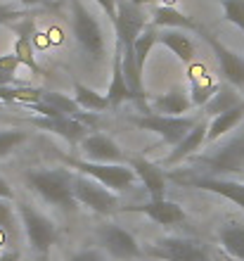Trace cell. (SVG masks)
Instances as JSON below:
<instances>
[{"mask_svg":"<svg viewBox=\"0 0 244 261\" xmlns=\"http://www.w3.org/2000/svg\"><path fill=\"white\" fill-rule=\"evenodd\" d=\"M24 178L26 186L48 204L62 206L64 212H74L78 204L74 197V173H69L67 169H48V171L31 169Z\"/></svg>","mask_w":244,"mask_h":261,"instance_id":"6da1fadb","label":"cell"},{"mask_svg":"<svg viewBox=\"0 0 244 261\" xmlns=\"http://www.w3.org/2000/svg\"><path fill=\"white\" fill-rule=\"evenodd\" d=\"M71 29H74V38L78 48L93 62H102L107 55V36H104L100 19L81 0H71Z\"/></svg>","mask_w":244,"mask_h":261,"instance_id":"7a4b0ae2","label":"cell"},{"mask_svg":"<svg viewBox=\"0 0 244 261\" xmlns=\"http://www.w3.org/2000/svg\"><path fill=\"white\" fill-rule=\"evenodd\" d=\"M197 164L202 166L199 171L206 176H232V173H244V130L225 140L216 152L206 157H199Z\"/></svg>","mask_w":244,"mask_h":261,"instance_id":"3957f363","label":"cell"},{"mask_svg":"<svg viewBox=\"0 0 244 261\" xmlns=\"http://www.w3.org/2000/svg\"><path fill=\"white\" fill-rule=\"evenodd\" d=\"M67 164L83 176L95 178L112 193L128 190L135 183V171L126 164H102V162H88V159H67Z\"/></svg>","mask_w":244,"mask_h":261,"instance_id":"277c9868","label":"cell"},{"mask_svg":"<svg viewBox=\"0 0 244 261\" xmlns=\"http://www.w3.org/2000/svg\"><path fill=\"white\" fill-rule=\"evenodd\" d=\"M128 121L130 124H135L138 128L152 130V133H156V136H161L164 143L178 145L192 128H195V124L199 121V119L185 117V114L183 117H164V114H154V112H152V114L130 117Z\"/></svg>","mask_w":244,"mask_h":261,"instance_id":"5b68a950","label":"cell"},{"mask_svg":"<svg viewBox=\"0 0 244 261\" xmlns=\"http://www.w3.org/2000/svg\"><path fill=\"white\" fill-rule=\"evenodd\" d=\"M74 197L76 202H81L83 206H88L90 212L100 214V216H107V214L121 209L116 193H112L109 188H104L90 176H83V173L74 176Z\"/></svg>","mask_w":244,"mask_h":261,"instance_id":"8992f818","label":"cell"},{"mask_svg":"<svg viewBox=\"0 0 244 261\" xmlns=\"http://www.w3.org/2000/svg\"><path fill=\"white\" fill-rule=\"evenodd\" d=\"M171 178L176 180L178 186L216 193L244 209V183H239V180L225 178V176H206V173H197V176L195 173H192V176H180V173H176V176H171Z\"/></svg>","mask_w":244,"mask_h":261,"instance_id":"52a82bcc","label":"cell"},{"mask_svg":"<svg viewBox=\"0 0 244 261\" xmlns=\"http://www.w3.org/2000/svg\"><path fill=\"white\" fill-rule=\"evenodd\" d=\"M147 252L161 261H211L209 249L190 238H164L152 242Z\"/></svg>","mask_w":244,"mask_h":261,"instance_id":"ba28073f","label":"cell"},{"mask_svg":"<svg viewBox=\"0 0 244 261\" xmlns=\"http://www.w3.org/2000/svg\"><path fill=\"white\" fill-rule=\"evenodd\" d=\"M19 212H21L24 228H26V238H29V242H31L34 252L36 254H48L50 247H52L55 242H57V238H60L55 223L48 216H43L41 212H36L31 204H21Z\"/></svg>","mask_w":244,"mask_h":261,"instance_id":"9c48e42d","label":"cell"},{"mask_svg":"<svg viewBox=\"0 0 244 261\" xmlns=\"http://www.w3.org/2000/svg\"><path fill=\"white\" fill-rule=\"evenodd\" d=\"M114 29H116V45H133L135 38L147 29V17L133 0H119L116 3V19H114Z\"/></svg>","mask_w":244,"mask_h":261,"instance_id":"30bf717a","label":"cell"},{"mask_svg":"<svg viewBox=\"0 0 244 261\" xmlns=\"http://www.w3.org/2000/svg\"><path fill=\"white\" fill-rule=\"evenodd\" d=\"M199 36L209 43V48L213 50V55L218 60V67H221V74L225 76V81L235 86V88H244V57L237 55L235 50H230L225 43H221L213 34L199 29Z\"/></svg>","mask_w":244,"mask_h":261,"instance_id":"8fae6325","label":"cell"},{"mask_svg":"<svg viewBox=\"0 0 244 261\" xmlns=\"http://www.w3.org/2000/svg\"><path fill=\"white\" fill-rule=\"evenodd\" d=\"M97 240H100L102 247L107 249L112 256H116V259H135V256H140V245H138V240L121 226H114V223L104 226L100 233H97Z\"/></svg>","mask_w":244,"mask_h":261,"instance_id":"7c38bea8","label":"cell"},{"mask_svg":"<svg viewBox=\"0 0 244 261\" xmlns=\"http://www.w3.org/2000/svg\"><path fill=\"white\" fill-rule=\"evenodd\" d=\"M81 152L88 162H102V164H123L126 162L123 150L104 133H88L81 140Z\"/></svg>","mask_w":244,"mask_h":261,"instance_id":"4fadbf2b","label":"cell"},{"mask_svg":"<svg viewBox=\"0 0 244 261\" xmlns=\"http://www.w3.org/2000/svg\"><path fill=\"white\" fill-rule=\"evenodd\" d=\"M121 212H140L159 226H178L185 221V209L176 202H169V199H149V202L138 206H123Z\"/></svg>","mask_w":244,"mask_h":261,"instance_id":"5bb4252c","label":"cell"},{"mask_svg":"<svg viewBox=\"0 0 244 261\" xmlns=\"http://www.w3.org/2000/svg\"><path fill=\"white\" fill-rule=\"evenodd\" d=\"M31 124L34 126H38V128H43V130H50V133H55V136H60V138H64L67 143H71V145H76V143H81L83 138L88 136L86 133V126L78 121L76 117H36V119H31Z\"/></svg>","mask_w":244,"mask_h":261,"instance_id":"9a60e30c","label":"cell"},{"mask_svg":"<svg viewBox=\"0 0 244 261\" xmlns=\"http://www.w3.org/2000/svg\"><path fill=\"white\" fill-rule=\"evenodd\" d=\"M130 169L135 171L138 178L143 180L149 199H164L166 176H164V171L154 162H147V159H143V157H130Z\"/></svg>","mask_w":244,"mask_h":261,"instance_id":"2e32d148","label":"cell"},{"mask_svg":"<svg viewBox=\"0 0 244 261\" xmlns=\"http://www.w3.org/2000/svg\"><path fill=\"white\" fill-rule=\"evenodd\" d=\"M206 130H209V121L199 119V121L195 124V128H192L178 145H173V150H171L169 157L164 159V164H166V166H176V164H180L183 159H190L192 154H195V152L199 150L204 143H206Z\"/></svg>","mask_w":244,"mask_h":261,"instance_id":"e0dca14e","label":"cell"},{"mask_svg":"<svg viewBox=\"0 0 244 261\" xmlns=\"http://www.w3.org/2000/svg\"><path fill=\"white\" fill-rule=\"evenodd\" d=\"M154 114H164V117H183L185 112L192 110V97L180 88L166 90L161 95H156L152 100Z\"/></svg>","mask_w":244,"mask_h":261,"instance_id":"ac0fdd59","label":"cell"},{"mask_svg":"<svg viewBox=\"0 0 244 261\" xmlns=\"http://www.w3.org/2000/svg\"><path fill=\"white\" fill-rule=\"evenodd\" d=\"M156 41L161 43V45H166L183 64H192V60H195V43L180 29H164V31H159Z\"/></svg>","mask_w":244,"mask_h":261,"instance_id":"d6986e66","label":"cell"},{"mask_svg":"<svg viewBox=\"0 0 244 261\" xmlns=\"http://www.w3.org/2000/svg\"><path fill=\"white\" fill-rule=\"evenodd\" d=\"M109 100V107H119L126 100H133V93H130L128 83H126V76H123V67H121V50L116 48L114 53V62H112V81H109V90L104 93Z\"/></svg>","mask_w":244,"mask_h":261,"instance_id":"ffe728a7","label":"cell"},{"mask_svg":"<svg viewBox=\"0 0 244 261\" xmlns=\"http://www.w3.org/2000/svg\"><path fill=\"white\" fill-rule=\"evenodd\" d=\"M152 24L161 29H180V31L187 29V31H197V34L202 29L192 17H187V14H183L180 10H176V7H171V5L156 7L154 17H152Z\"/></svg>","mask_w":244,"mask_h":261,"instance_id":"44dd1931","label":"cell"},{"mask_svg":"<svg viewBox=\"0 0 244 261\" xmlns=\"http://www.w3.org/2000/svg\"><path fill=\"white\" fill-rule=\"evenodd\" d=\"M187 76H190V81H192V95H190L192 105L204 107L211 97L216 95L218 86L211 81V76L204 71V67H197V64H187Z\"/></svg>","mask_w":244,"mask_h":261,"instance_id":"7402d4cb","label":"cell"},{"mask_svg":"<svg viewBox=\"0 0 244 261\" xmlns=\"http://www.w3.org/2000/svg\"><path fill=\"white\" fill-rule=\"evenodd\" d=\"M244 119V102L235 110H228L223 114H216V117L209 121V130H206V143H216L223 136H228L230 130L237 128V124Z\"/></svg>","mask_w":244,"mask_h":261,"instance_id":"603a6c76","label":"cell"},{"mask_svg":"<svg viewBox=\"0 0 244 261\" xmlns=\"http://www.w3.org/2000/svg\"><path fill=\"white\" fill-rule=\"evenodd\" d=\"M242 102L244 100L239 97L235 86H223V88L218 86L216 95L204 105V112H206L209 117H216V114H223V112H228V110H235V107H239Z\"/></svg>","mask_w":244,"mask_h":261,"instance_id":"cb8c5ba5","label":"cell"},{"mask_svg":"<svg viewBox=\"0 0 244 261\" xmlns=\"http://www.w3.org/2000/svg\"><path fill=\"white\" fill-rule=\"evenodd\" d=\"M218 240H221V247L228 254L244 261V226L242 223H228V226H223L221 233H218Z\"/></svg>","mask_w":244,"mask_h":261,"instance_id":"d4e9b609","label":"cell"},{"mask_svg":"<svg viewBox=\"0 0 244 261\" xmlns=\"http://www.w3.org/2000/svg\"><path fill=\"white\" fill-rule=\"evenodd\" d=\"M74 100L78 102V107L90 112H104L109 110V100L107 95H102L97 90L83 86V83H74Z\"/></svg>","mask_w":244,"mask_h":261,"instance_id":"484cf974","label":"cell"},{"mask_svg":"<svg viewBox=\"0 0 244 261\" xmlns=\"http://www.w3.org/2000/svg\"><path fill=\"white\" fill-rule=\"evenodd\" d=\"M43 102L52 105L55 110L64 114V117H78V102L74 97H67L62 93H50V90H43Z\"/></svg>","mask_w":244,"mask_h":261,"instance_id":"4316f807","label":"cell"},{"mask_svg":"<svg viewBox=\"0 0 244 261\" xmlns=\"http://www.w3.org/2000/svg\"><path fill=\"white\" fill-rule=\"evenodd\" d=\"M26 130H19V128H3L0 130V157H7L12 154L19 145L26 143Z\"/></svg>","mask_w":244,"mask_h":261,"instance_id":"83f0119b","label":"cell"},{"mask_svg":"<svg viewBox=\"0 0 244 261\" xmlns=\"http://www.w3.org/2000/svg\"><path fill=\"white\" fill-rule=\"evenodd\" d=\"M21 34V31H19ZM14 55H17V60H19V64H24V67L34 69V71H41V67L36 64L34 60V50H31V41H29L26 34L19 36V41H17V45H14ZM43 74V71H41Z\"/></svg>","mask_w":244,"mask_h":261,"instance_id":"f1b7e54d","label":"cell"},{"mask_svg":"<svg viewBox=\"0 0 244 261\" xmlns=\"http://www.w3.org/2000/svg\"><path fill=\"white\" fill-rule=\"evenodd\" d=\"M225 12V19L235 24L239 31H244V0H221Z\"/></svg>","mask_w":244,"mask_h":261,"instance_id":"f546056e","label":"cell"},{"mask_svg":"<svg viewBox=\"0 0 244 261\" xmlns=\"http://www.w3.org/2000/svg\"><path fill=\"white\" fill-rule=\"evenodd\" d=\"M14 228V214L10 206V199L0 197V230H12Z\"/></svg>","mask_w":244,"mask_h":261,"instance_id":"4dcf8cb0","label":"cell"},{"mask_svg":"<svg viewBox=\"0 0 244 261\" xmlns=\"http://www.w3.org/2000/svg\"><path fill=\"white\" fill-rule=\"evenodd\" d=\"M29 17L24 10H17V7H10V5H0V24H12V21H19Z\"/></svg>","mask_w":244,"mask_h":261,"instance_id":"1f68e13d","label":"cell"},{"mask_svg":"<svg viewBox=\"0 0 244 261\" xmlns=\"http://www.w3.org/2000/svg\"><path fill=\"white\" fill-rule=\"evenodd\" d=\"M17 67H19V60H17V55H3L0 57V69L3 71H7V74H14L17 71Z\"/></svg>","mask_w":244,"mask_h":261,"instance_id":"d6a6232c","label":"cell"},{"mask_svg":"<svg viewBox=\"0 0 244 261\" xmlns=\"http://www.w3.org/2000/svg\"><path fill=\"white\" fill-rule=\"evenodd\" d=\"M69 261H104V259H102V254L97 252V249H83V252L74 254Z\"/></svg>","mask_w":244,"mask_h":261,"instance_id":"836d02e7","label":"cell"},{"mask_svg":"<svg viewBox=\"0 0 244 261\" xmlns=\"http://www.w3.org/2000/svg\"><path fill=\"white\" fill-rule=\"evenodd\" d=\"M95 3L104 10V14H107L109 19H112V24H114V19H116V3H119V0H95Z\"/></svg>","mask_w":244,"mask_h":261,"instance_id":"e575fe53","label":"cell"},{"mask_svg":"<svg viewBox=\"0 0 244 261\" xmlns=\"http://www.w3.org/2000/svg\"><path fill=\"white\" fill-rule=\"evenodd\" d=\"M0 197H3V199H12L14 197L10 183H7V180H3V178H0Z\"/></svg>","mask_w":244,"mask_h":261,"instance_id":"d590c367","label":"cell"},{"mask_svg":"<svg viewBox=\"0 0 244 261\" xmlns=\"http://www.w3.org/2000/svg\"><path fill=\"white\" fill-rule=\"evenodd\" d=\"M12 83H17L14 74H7V71H3V69H0V86H12Z\"/></svg>","mask_w":244,"mask_h":261,"instance_id":"8d00e7d4","label":"cell"},{"mask_svg":"<svg viewBox=\"0 0 244 261\" xmlns=\"http://www.w3.org/2000/svg\"><path fill=\"white\" fill-rule=\"evenodd\" d=\"M0 261H19V252H5L0 256Z\"/></svg>","mask_w":244,"mask_h":261,"instance_id":"74e56055","label":"cell"},{"mask_svg":"<svg viewBox=\"0 0 244 261\" xmlns=\"http://www.w3.org/2000/svg\"><path fill=\"white\" fill-rule=\"evenodd\" d=\"M24 7H34V5H43V3H50V0H17Z\"/></svg>","mask_w":244,"mask_h":261,"instance_id":"f35d334b","label":"cell"},{"mask_svg":"<svg viewBox=\"0 0 244 261\" xmlns=\"http://www.w3.org/2000/svg\"><path fill=\"white\" fill-rule=\"evenodd\" d=\"M38 261H48V254H41V259Z\"/></svg>","mask_w":244,"mask_h":261,"instance_id":"ab89813d","label":"cell"},{"mask_svg":"<svg viewBox=\"0 0 244 261\" xmlns=\"http://www.w3.org/2000/svg\"><path fill=\"white\" fill-rule=\"evenodd\" d=\"M0 107H3V102H0Z\"/></svg>","mask_w":244,"mask_h":261,"instance_id":"60d3db41","label":"cell"}]
</instances>
